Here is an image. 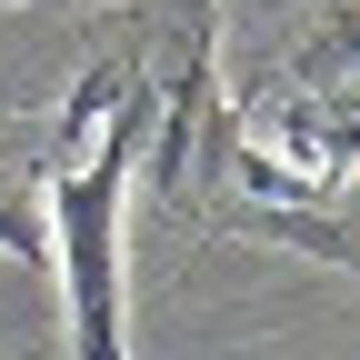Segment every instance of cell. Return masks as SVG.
I'll list each match as a JSON object with an SVG mask.
<instances>
[{
    "label": "cell",
    "mask_w": 360,
    "mask_h": 360,
    "mask_svg": "<svg viewBox=\"0 0 360 360\" xmlns=\"http://www.w3.org/2000/svg\"><path fill=\"white\" fill-rule=\"evenodd\" d=\"M350 141H360V110H350V80L330 70L321 90H260L231 120V180L260 200H281V231L300 200H321V220H340L350 200Z\"/></svg>",
    "instance_id": "cell-2"
},
{
    "label": "cell",
    "mask_w": 360,
    "mask_h": 360,
    "mask_svg": "<svg viewBox=\"0 0 360 360\" xmlns=\"http://www.w3.org/2000/svg\"><path fill=\"white\" fill-rule=\"evenodd\" d=\"M150 60L120 51L101 60L51 120V160H40V231L60 250V290H70V360H120V191H130V150L150 130Z\"/></svg>",
    "instance_id": "cell-1"
},
{
    "label": "cell",
    "mask_w": 360,
    "mask_h": 360,
    "mask_svg": "<svg viewBox=\"0 0 360 360\" xmlns=\"http://www.w3.org/2000/svg\"><path fill=\"white\" fill-rule=\"evenodd\" d=\"M0 250H11V260H51V231H40V170L11 150V141H0Z\"/></svg>",
    "instance_id": "cell-3"
}]
</instances>
